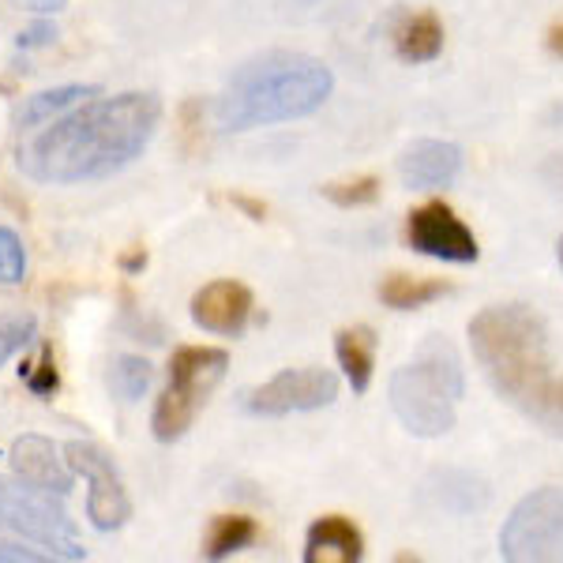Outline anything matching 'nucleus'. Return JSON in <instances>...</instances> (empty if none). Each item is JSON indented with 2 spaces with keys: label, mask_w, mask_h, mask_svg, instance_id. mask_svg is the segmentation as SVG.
Returning a JSON list of instances; mask_svg holds the SVG:
<instances>
[{
  "label": "nucleus",
  "mask_w": 563,
  "mask_h": 563,
  "mask_svg": "<svg viewBox=\"0 0 563 563\" xmlns=\"http://www.w3.org/2000/svg\"><path fill=\"white\" fill-rule=\"evenodd\" d=\"M158 121L162 102L151 90L95 98L26 135L15 151V166L26 180L53 188L106 180L143 158Z\"/></svg>",
  "instance_id": "1"
},
{
  "label": "nucleus",
  "mask_w": 563,
  "mask_h": 563,
  "mask_svg": "<svg viewBox=\"0 0 563 563\" xmlns=\"http://www.w3.org/2000/svg\"><path fill=\"white\" fill-rule=\"evenodd\" d=\"M470 346L499 398L563 440V376L552 372V346L541 316L526 305H493L470 320Z\"/></svg>",
  "instance_id": "2"
},
{
  "label": "nucleus",
  "mask_w": 563,
  "mask_h": 563,
  "mask_svg": "<svg viewBox=\"0 0 563 563\" xmlns=\"http://www.w3.org/2000/svg\"><path fill=\"white\" fill-rule=\"evenodd\" d=\"M334 90V71L308 53H263L233 71L214 102L222 132H252L316 113Z\"/></svg>",
  "instance_id": "3"
},
{
  "label": "nucleus",
  "mask_w": 563,
  "mask_h": 563,
  "mask_svg": "<svg viewBox=\"0 0 563 563\" xmlns=\"http://www.w3.org/2000/svg\"><path fill=\"white\" fill-rule=\"evenodd\" d=\"M462 390H466V376H462L455 346L432 334L410 365H402L390 376V410L406 432L435 440L455 424Z\"/></svg>",
  "instance_id": "4"
},
{
  "label": "nucleus",
  "mask_w": 563,
  "mask_h": 563,
  "mask_svg": "<svg viewBox=\"0 0 563 563\" xmlns=\"http://www.w3.org/2000/svg\"><path fill=\"white\" fill-rule=\"evenodd\" d=\"M230 368V353L214 346H180L169 357V387L158 395L151 413V429L158 443H174L192 429L199 406L222 384Z\"/></svg>",
  "instance_id": "5"
},
{
  "label": "nucleus",
  "mask_w": 563,
  "mask_h": 563,
  "mask_svg": "<svg viewBox=\"0 0 563 563\" xmlns=\"http://www.w3.org/2000/svg\"><path fill=\"white\" fill-rule=\"evenodd\" d=\"M60 499L65 496L0 474V522L8 530L38 544L53 560H87V549L76 538V522H71V515L65 511Z\"/></svg>",
  "instance_id": "6"
},
{
  "label": "nucleus",
  "mask_w": 563,
  "mask_h": 563,
  "mask_svg": "<svg viewBox=\"0 0 563 563\" xmlns=\"http://www.w3.org/2000/svg\"><path fill=\"white\" fill-rule=\"evenodd\" d=\"M499 556L511 563H563V488H538L499 530Z\"/></svg>",
  "instance_id": "7"
},
{
  "label": "nucleus",
  "mask_w": 563,
  "mask_h": 563,
  "mask_svg": "<svg viewBox=\"0 0 563 563\" xmlns=\"http://www.w3.org/2000/svg\"><path fill=\"white\" fill-rule=\"evenodd\" d=\"M65 459L79 477L87 481V519L98 533H113L132 519V499L121 481L117 462L106 455L102 448L84 440L65 443Z\"/></svg>",
  "instance_id": "8"
},
{
  "label": "nucleus",
  "mask_w": 563,
  "mask_h": 563,
  "mask_svg": "<svg viewBox=\"0 0 563 563\" xmlns=\"http://www.w3.org/2000/svg\"><path fill=\"white\" fill-rule=\"evenodd\" d=\"M339 398V376L327 368H286L271 376L267 384L244 395V410L256 417H286L312 413Z\"/></svg>",
  "instance_id": "9"
},
{
  "label": "nucleus",
  "mask_w": 563,
  "mask_h": 563,
  "mask_svg": "<svg viewBox=\"0 0 563 563\" xmlns=\"http://www.w3.org/2000/svg\"><path fill=\"white\" fill-rule=\"evenodd\" d=\"M406 238L417 252L432 260H448V263H474L481 256L477 238L466 230V222L451 211L448 203L432 199V203L417 207L406 222Z\"/></svg>",
  "instance_id": "10"
},
{
  "label": "nucleus",
  "mask_w": 563,
  "mask_h": 563,
  "mask_svg": "<svg viewBox=\"0 0 563 563\" xmlns=\"http://www.w3.org/2000/svg\"><path fill=\"white\" fill-rule=\"evenodd\" d=\"M8 462H12V474L26 481V485H38L45 493L68 496L76 485V470L68 466L65 448H57L53 440H45L38 432H23L8 448Z\"/></svg>",
  "instance_id": "11"
},
{
  "label": "nucleus",
  "mask_w": 563,
  "mask_h": 563,
  "mask_svg": "<svg viewBox=\"0 0 563 563\" xmlns=\"http://www.w3.org/2000/svg\"><path fill=\"white\" fill-rule=\"evenodd\" d=\"M249 320H252V289L233 278L207 282L192 297V323L211 334L238 339L244 327H249Z\"/></svg>",
  "instance_id": "12"
},
{
  "label": "nucleus",
  "mask_w": 563,
  "mask_h": 563,
  "mask_svg": "<svg viewBox=\"0 0 563 563\" xmlns=\"http://www.w3.org/2000/svg\"><path fill=\"white\" fill-rule=\"evenodd\" d=\"M406 188H448L462 174V151L448 140H417L398 158Z\"/></svg>",
  "instance_id": "13"
},
{
  "label": "nucleus",
  "mask_w": 563,
  "mask_h": 563,
  "mask_svg": "<svg viewBox=\"0 0 563 563\" xmlns=\"http://www.w3.org/2000/svg\"><path fill=\"white\" fill-rule=\"evenodd\" d=\"M361 556H365V538L350 519L327 515L308 526L305 563H357Z\"/></svg>",
  "instance_id": "14"
},
{
  "label": "nucleus",
  "mask_w": 563,
  "mask_h": 563,
  "mask_svg": "<svg viewBox=\"0 0 563 563\" xmlns=\"http://www.w3.org/2000/svg\"><path fill=\"white\" fill-rule=\"evenodd\" d=\"M87 98H98V87H90V84H65V87L38 90V95L23 98L20 113H15V129H20V132L42 129V124L57 121V117L68 113V109L84 106Z\"/></svg>",
  "instance_id": "15"
},
{
  "label": "nucleus",
  "mask_w": 563,
  "mask_h": 563,
  "mask_svg": "<svg viewBox=\"0 0 563 563\" xmlns=\"http://www.w3.org/2000/svg\"><path fill=\"white\" fill-rule=\"evenodd\" d=\"M334 353H339V365L346 372L350 387L357 390V395H365L372 384V368H376V334H372V327L357 323V327L339 331Z\"/></svg>",
  "instance_id": "16"
},
{
  "label": "nucleus",
  "mask_w": 563,
  "mask_h": 563,
  "mask_svg": "<svg viewBox=\"0 0 563 563\" xmlns=\"http://www.w3.org/2000/svg\"><path fill=\"white\" fill-rule=\"evenodd\" d=\"M395 49H398V57L410 60V65L435 60L443 53V23L435 20L432 12L406 15L402 26L395 31Z\"/></svg>",
  "instance_id": "17"
},
{
  "label": "nucleus",
  "mask_w": 563,
  "mask_h": 563,
  "mask_svg": "<svg viewBox=\"0 0 563 563\" xmlns=\"http://www.w3.org/2000/svg\"><path fill=\"white\" fill-rule=\"evenodd\" d=\"M448 282L440 278H410V275H390L384 286H379V301L395 312H417V308L440 301L448 294Z\"/></svg>",
  "instance_id": "18"
},
{
  "label": "nucleus",
  "mask_w": 563,
  "mask_h": 563,
  "mask_svg": "<svg viewBox=\"0 0 563 563\" xmlns=\"http://www.w3.org/2000/svg\"><path fill=\"white\" fill-rule=\"evenodd\" d=\"M256 519H249V515H218L211 522V533H207V549L203 556L207 560H230L238 556V552L249 549L252 541H256Z\"/></svg>",
  "instance_id": "19"
},
{
  "label": "nucleus",
  "mask_w": 563,
  "mask_h": 563,
  "mask_svg": "<svg viewBox=\"0 0 563 563\" xmlns=\"http://www.w3.org/2000/svg\"><path fill=\"white\" fill-rule=\"evenodd\" d=\"M151 379H154V372H151L147 361L124 353V357H113L106 384H109V390H113V398H121V402H140V398L147 395Z\"/></svg>",
  "instance_id": "20"
},
{
  "label": "nucleus",
  "mask_w": 563,
  "mask_h": 563,
  "mask_svg": "<svg viewBox=\"0 0 563 563\" xmlns=\"http://www.w3.org/2000/svg\"><path fill=\"white\" fill-rule=\"evenodd\" d=\"M38 334V320L31 312H0V368L23 353Z\"/></svg>",
  "instance_id": "21"
},
{
  "label": "nucleus",
  "mask_w": 563,
  "mask_h": 563,
  "mask_svg": "<svg viewBox=\"0 0 563 563\" xmlns=\"http://www.w3.org/2000/svg\"><path fill=\"white\" fill-rule=\"evenodd\" d=\"M23 384L26 390H31L34 398H53L60 387V372H57V361H53V350L42 346L38 361H26V365L20 368Z\"/></svg>",
  "instance_id": "22"
},
{
  "label": "nucleus",
  "mask_w": 563,
  "mask_h": 563,
  "mask_svg": "<svg viewBox=\"0 0 563 563\" xmlns=\"http://www.w3.org/2000/svg\"><path fill=\"white\" fill-rule=\"evenodd\" d=\"M26 278V249L23 238L0 225V286H20Z\"/></svg>",
  "instance_id": "23"
},
{
  "label": "nucleus",
  "mask_w": 563,
  "mask_h": 563,
  "mask_svg": "<svg viewBox=\"0 0 563 563\" xmlns=\"http://www.w3.org/2000/svg\"><path fill=\"white\" fill-rule=\"evenodd\" d=\"M323 196L339 207H368L379 199V180L376 177H353V180H334L323 188Z\"/></svg>",
  "instance_id": "24"
},
{
  "label": "nucleus",
  "mask_w": 563,
  "mask_h": 563,
  "mask_svg": "<svg viewBox=\"0 0 563 563\" xmlns=\"http://www.w3.org/2000/svg\"><path fill=\"white\" fill-rule=\"evenodd\" d=\"M8 526L0 522V563H38V560H53L49 552H38V544H26V538L23 541H15V538H8Z\"/></svg>",
  "instance_id": "25"
},
{
  "label": "nucleus",
  "mask_w": 563,
  "mask_h": 563,
  "mask_svg": "<svg viewBox=\"0 0 563 563\" xmlns=\"http://www.w3.org/2000/svg\"><path fill=\"white\" fill-rule=\"evenodd\" d=\"M53 42H57V26L49 20H38V23L26 26V31L15 34V45H20V49H45V45H53Z\"/></svg>",
  "instance_id": "26"
},
{
  "label": "nucleus",
  "mask_w": 563,
  "mask_h": 563,
  "mask_svg": "<svg viewBox=\"0 0 563 563\" xmlns=\"http://www.w3.org/2000/svg\"><path fill=\"white\" fill-rule=\"evenodd\" d=\"M26 12H38V15H57L68 8V0H20Z\"/></svg>",
  "instance_id": "27"
},
{
  "label": "nucleus",
  "mask_w": 563,
  "mask_h": 563,
  "mask_svg": "<svg viewBox=\"0 0 563 563\" xmlns=\"http://www.w3.org/2000/svg\"><path fill=\"white\" fill-rule=\"evenodd\" d=\"M233 207H241V211L249 214L252 222H263V218H267V207L256 203V199H249V196H233Z\"/></svg>",
  "instance_id": "28"
},
{
  "label": "nucleus",
  "mask_w": 563,
  "mask_h": 563,
  "mask_svg": "<svg viewBox=\"0 0 563 563\" xmlns=\"http://www.w3.org/2000/svg\"><path fill=\"white\" fill-rule=\"evenodd\" d=\"M121 267L129 271V275H135V271H143V267H147V252L135 249V252H129V256H121Z\"/></svg>",
  "instance_id": "29"
},
{
  "label": "nucleus",
  "mask_w": 563,
  "mask_h": 563,
  "mask_svg": "<svg viewBox=\"0 0 563 563\" xmlns=\"http://www.w3.org/2000/svg\"><path fill=\"white\" fill-rule=\"evenodd\" d=\"M544 177H549L552 185H556L560 192H563V154H560V158H552L549 166H544Z\"/></svg>",
  "instance_id": "30"
},
{
  "label": "nucleus",
  "mask_w": 563,
  "mask_h": 563,
  "mask_svg": "<svg viewBox=\"0 0 563 563\" xmlns=\"http://www.w3.org/2000/svg\"><path fill=\"white\" fill-rule=\"evenodd\" d=\"M549 53L552 57H563V20L549 31Z\"/></svg>",
  "instance_id": "31"
},
{
  "label": "nucleus",
  "mask_w": 563,
  "mask_h": 563,
  "mask_svg": "<svg viewBox=\"0 0 563 563\" xmlns=\"http://www.w3.org/2000/svg\"><path fill=\"white\" fill-rule=\"evenodd\" d=\"M544 121H549V124H556V129H560V124H563V102L552 106L549 113H544Z\"/></svg>",
  "instance_id": "32"
},
{
  "label": "nucleus",
  "mask_w": 563,
  "mask_h": 563,
  "mask_svg": "<svg viewBox=\"0 0 563 563\" xmlns=\"http://www.w3.org/2000/svg\"><path fill=\"white\" fill-rule=\"evenodd\" d=\"M556 256H560V267H563V238H560V249H556Z\"/></svg>",
  "instance_id": "33"
}]
</instances>
